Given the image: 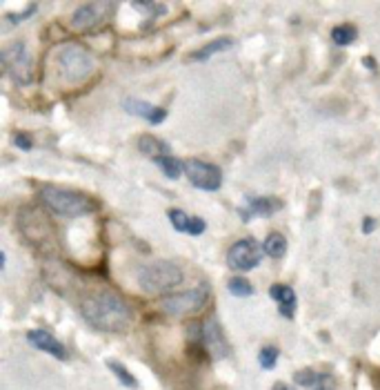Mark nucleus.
Wrapping results in <instances>:
<instances>
[{
  "mask_svg": "<svg viewBox=\"0 0 380 390\" xmlns=\"http://www.w3.org/2000/svg\"><path fill=\"white\" fill-rule=\"evenodd\" d=\"M272 390H296V388H293V386H289V384H285V382H276Z\"/></svg>",
  "mask_w": 380,
  "mask_h": 390,
  "instance_id": "2f4dec72",
  "label": "nucleus"
},
{
  "mask_svg": "<svg viewBox=\"0 0 380 390\" xmlns=\"http://www.w3.org/2000/svg\"><path fill=\"white\" fill-rule=\"evenodd\" d=\"M362 65L367 67V69H374V72H376V67H378L376 59H372V56H365V59H362Z\"/></svg>",
  "mask_w": 380,
  "mask_h": 390,
  "instance_id": "7c9ffc66",
  "label": "nucleus"
},
{
  "mask_svg": "<svg viewBox=\"0 0 380 390\" xmlns=\"http://www.w3.org/2000/svg\"><path fill=\"white\" fill-rule=\"evenodd\" d=\"M232 47H234V38H229V36H220V38H216V40H211V43H207L205 47L191 51V54H189V61H198V63H203V61H209L214 54L227 51V49H232Z\"/></svg>",
  "mask_w": 380,
  "mask_h": 390,
  "instance_id": "2eb2a0df",
  "label": "nucleus"
},
{
  "mask_svg": "<svg viewBox=\"0 0 380 390\" xmlns=\"http://www.w3.org/2000/svg\"><path fill=\"white\" fill-rule=\"evenodd\" d=\"M185 176L196 190L203 192H218L222 185V172L214 163H207L201 159H187L185 161Z\"/></svg>",
  "mask_w": 380,
  "mask_h": 390,
  "instance_id": "423d86ee",
  "label": "nucleus"
},
{
  "mask_svg": "<svg viewBox=\"0 0 380 390\" xmlns=\"http://www.w3.org/2000/svg\"><path fill=\"white\" fill-rule=\"evenodd\" d=\"M136 279H138V286L147 295H165V292H172L182 284L185 272L174 261H153L140 268Z\"/></svg>",
  "mask_w": 380,
  "mask_h": 390,
  "instance_id": "7ed1b4c3",
  "label": "nucleus"
},
{
  "mask_svg": "<svg viewBox=\"0 0 380 390\" xmlns=\"http://www.w3.org/2000/svg\"><path fill=\"white\" fill-rule=\"evenodd\" d=\"M138 150L143 152L145 157H151L153 161H156L158 157H165L169 154V145L165 141H160L158 136L153 134H143L138 138Z\"/></svg>",
  "mask_w": 380,
  "mask_h": 390,
  "instance_id": "dca6fc26",
  "label": "nucleus"
},
{
  "mask_svg": "<svg viewBox=\"0 0 380 390\" xmlns=\"http://www.w3.org/2000/svg\"><path fill=\"white\" fill-rule=\"evenodd\" d=\"M283 210V201L276 199V197H253L249 199L245 205L238 207V214H241V219L245 223H249L251 219H256V217H274L276 212Z\"/></svg>",
  "mask_w": 380,
  "mask_h": 390,
  "instance_id": "9d476101",
  "label": "nucleus"
},
{
  "mask_svg": "<svg viewBox=\"0 0 380 390\" xmlns=\"http://www.w3.org/2000/svg\"><path fill=\"white\" fill-rule=\"evenodd\" d=\"M56 69L65 83H84L96 69L94 56L78 43H67L56 51Z\"/></svg>",
  "mask_w": 380,
  "mask_h": 390,
  "instance_id": "20e7f679",
  "label": "nucleus"
},
{
  "mask_svg": "<svg viewBox=\"0 0 380 390\" xmlns=\"http://www.w3.org/2000/svg\"><path fill=\"white\" fill-rule=\"evenodd\" d=\"M80 315L98 332H127L134 324V310L116 292L101 290L80 303Z\"/></svg>",
  "mask_w": 380,
  "mask_h": 390,
  "instance_id": "f257e3e1",
  "label": "nucleus"
},
{
  "mask_svg": "<svg viewBox=\"0 0 380 390\" xmlns=\"http://www.w3.org/2000/svg\"><path fill=\"white\" fill-rule=\"evenodd\" d=\"M36 11H38V5H36V3H32L30 7H27V9L23 11V13H7L5 20H7V23H11V25H18V23L27 20V18H32Z\"/></svg>",
  "mask_w": 380,
  "mask_h": 390,
  "instance_id": "a878e982",
  "label": "nucleus"
},
{
  "mask_svg": "<svg viewBox=\"0 0 380 390\" xmlns=\"http://www.w3.org/2000/svg\"><path fill=\"white\" fill-rule=\"evenodd\" d=\"M262 255H265V250L258 245V241L253 239V236H247V239L236 241L229 248V252H227V266L232 270H238V272H249V270L260 266Z\"/></svg>",
  "mask_w": 380,
  "mask_h": 390,
  "instance_id": "6e6552de",
  "label": "nucleus"
},
{
  "mask_svg": "<svg viewBox=\"0 0 380 390\" xmlns=\"http://www.w3.org/2000/svg\"><path fill=\"white\" fill-rule=\"evenodd\" d=\"M167 217H169V221H172V226H174L176 232L189 234V230H191V219H194V217H187L182 210H178V207H174V210H169Z\"/></svg>",
  "mask_w": 380,
  "mask_h": 390,
  "instance_id": "4be33fe9",
  "label": "nucleus"
},
{
  "mask_svg": "<svg viewBox=\"0 0 380 390\" xmlns=\"http://www.w3.org/2000/svg\"><path fill=\"white\" fill-rule=\"evenodd\" d=\"M278 357H280V351L276 346H265L262 351L258 353V364H260L262 370H274Z\"/></svg>",
  "mask_w": 380,
  "mask_h": 390,
  "instance_id": "b1692460",
  "label": "nucleus"
},
{
  "mask_svg": "<svg viewBox=\"0 0 380 390\" xmlns=\"http://www.w3.org/2000/svg\"><path fill=\"white\" fill-rule=\"evenodd\" d=\"M358 38V30L354 25H338L331 30V40L338 47H347Z\"/></svg>",
  "mask_w": 380,
  "mask_h": 390,
  "instance_id": "aec40b11",
  "label": "nucleus"
},
{
  "mask_svg": "<svg viewBox=\"0 0 380 390\" xmlns=\"http://www.w3.org/2000/svg\"><path fill=\"white\" fill-rule=\"evenodd\" d=\"M13 145H16L18 150H23V152H30L34 147L32 136L25 134V132H16V134H13Z\"/></svg>",
  "mask_w": 380,
  "mask_h": 390,
  "instance_id": "cd10ccee",
  "label": "nucleus"
},
{
  "mask_svg": "<svg viewBox=\"0 0 380 390\" xmlns=\"http://www.w3.org/2000/svg\"><path fill=\"white\" fill-rule=\"evenodd\" d=\"M3 63L5 72L18 83V85H32L34 80V65L30 54H27L23 43H13L3 49Z\"/></svg>",
  "mask_w": 380,
  "mask_h": 390,
  "instance_id": "0eeeda50",
  "label": "nucleus"
},
{
  "mask_svg": "<svg viewBox=\"0 0 380 390\" xmlns=\"http://www.w3.org/2000/svg\"><path fill=\"white\" fill-rule=\"evenodd\" d=\"M27 341H30L36 351H42V353H47V355H51V357H56V359H61V361H65L67 359V351H65V346L53 337V334H49L47 330H40V328H36V330H30L27 332Z\"/></svg>",
  "mask_w": 380,
  "mask_h": 390,
  "instance_id": "f8f14e48",
  "label": "nucleus"
},
{
  "mask_svg": "<svg viewBox=\"0 0 380 390\" xmlns=\"http://www.w3.org/2000/svg\"><path fill=\"white\" fill-rule=\"evenodd\" d=\"M107 16V5L105 3H87L74 11L72 16V25L76 27L78 32L91 30V27L101 25Z\"/></svg>",
  "mask_w": 380,
  "mask_h": 390,
  "instance_id": "9b49d317",
  "label": "nucleus"
},
{
  "mask_svg": "<svg viewBox=\"0 0 380 390\" xmlns=\"http://www.w3.org/2000/svg\"><path fill=\"white\" fill-rule=\"evenodd\" d=\"M227 290L232 292V297H238V299H247V297H253V286L249 284V279L245 276H232L227 281Z\"/></svg>",
  "mask_w": 380,
  "mask_h": 390,
  "instance_id": "412c9836",
  "label": "nucleus"
},
{
  "mask_svg": "<svg viewBox=\"0 0 380 390\" xmlns=\"http://www.w3.org/2000/svg\"><path fill=\"white\" fill-rule=\"evenodd\" d=\"M198 346H203L207 355L211 359H224L229 355V341L224 337V332L220 328V322L216 317H209L203 322L201 326V339H198Z\"/></svg>",
  "mask_w": 380,
  "mask_h": 390,
  "instance_id": "1a4fd4ad",
  "label": "nucleus"
},
{
  "mask_svg": "<svg viewBox=\"0 0 380 390\" xmlns=\"http://www.w3.org/2000/svg\"><path fill=\"white\" fill-rule=\"evenodd\" d=\"M153 163H156V165L160 167V172H163L169 181H178L182 174H185V163L178 161V159H176V157H172V154L158 157Z\"/></svg>",
  "mask_w": 380,
  "mask_h": 390,
  "instance_id": "f3484780",
  "label": "nucleus"
},
{
  "mask_svg": "<svg viewBox=\"0 0 380 390\" xmlns=\"http://www.w3.org/2000/svg\"><path fill=\"white\" fill-rule=\"evenodd\" d=\"M320 379V372L312 370V368H303L298 372H293V384L296 386H303V388H309V390H314V386L318 384Z\"/></svg>",
  "mask_w": 380,
  "mask_h": 390,
  "instance_id": "5701e85b",
  "label": "nucleus"
},
{
  "mask_svg": "<svg viewBox=\"0 0 380 390\" xmlns=\"http://www.w3.org/2000/svg\"><path fill=\"white\" fill-rule=\"evenodd\" d=\"M262 250H265L267 257L283 259L285 252H287V239L280 232H270V234H267L265 243H262Z\"/></svg>",
  "mask_w": 380,
  "mask_h": 390,
  "instance_id": "a211bd4d",
  "label": "nucleus"
},
{
  "mask_svg": "<svg viewBox=\"0 0 380 390\" xmlns=\"http://www.w3.org/2000/svg\"><path fill=\"white\" fill-rule=\"evenodd\" d=\"M270 297L278 303V312L285 319H293L296 317V305H298V299H296V290L287 284H274L270 288Z\"/></svg>",
  "mask_w": 380,
  "mask_h": 390,
  "instance_id": "4468645a",
  "label": "nucleus"
},
{
  "mask_svg": "<svg viewBox=\"0 0 380 390\" xmlns=\"http://www.w3.org/2000/svg\"><path fill=\"white\" fill-rule=\"evenodd\" d=\"M209 301V284H198L196 288L176 292L172 297H165L160 301V308L172 317H185L201 312Z\"/></svg>",
  "mask_w": 380,
  "mask_h": 390,
  "instance_id": "39448f33",
  "label": "nucleus"
},
{
  "mask_svg": "<svg viewBox=\"0 0 380 390\" xmlns=\"http://www.w3.org/2000/svg\"><path fill=\"white\" fill-rule=\"evenodd\" d=\"M336 388H338V382H336L334 374H329V372H320V379L314 386V390H336Z\"/></svg>",
  "mask_w": 380,
  "mask_h": 390,
  "instance_id": "bb28decb",
  "label": "nucleus"
},
{
  "mask_svg": "<svg viewBox=\"0 0 380 390\" xmlns=\"http://www.w3.org/2000/svg\"><path fill=\"white\" fill-rule=\"evenodd\" d=\"M105 366H107L111 372H114V377H116L125 388H132V390H134V388H138V379H136L134 374L120 364V361H116V359H107V361H105Z\"/></svg>",
  "mask_w": 380,
  "mask_h": 390,
  "instance_id": "6ab92c4d",
  "label": "nucleus"
},
{
  "mask_svg": "<svg viewBox=\"0 0 380 390\" xmlns=\"http://www.w3.org/2000/svg\"><path fill=\"white\" fill-rule=\"evenodd\" d=\"M40 203L47 207L49 212L65 217V219H78L98 212V201L94 197L78 190L67 188H42L40 190Z\"/></svg>",
  "mask_w": 380,
  "mask_h": 390,
  "instance_id": "f03ea898",
  "label": "nucleus"
},
{
  "mask_svg": "<svg viewBox=\"0 0 380 390\" xmlns=\"http://www.w3.org/2000/svg\"><path fill=\"white\" fill-rule=\"evenodd\" d=\"M122 107H125V111H129V114L145 118L149 125H160L167 118V109L165 107L151 105V103L140 101V99H125Z\"/></svg>",
  "mask_w": 380,
  "mask_h": 390,
  "instance_id": "ddd939ff",
  "label": "nucleus"
},
{
  "mask_svg": "<svg viewBox=\"0 0 380 390\" xmlns=\"http://www.w3.org/2000/svg\"><path fill=\"white\" fill-rule=\"evenodd\" d=\"M205 230H207V221L201 219V217H194V219H191V230H189V234H191V236H201Z\"/></svg>",
  "mask_w": 380,
  "mask_h": 390,
  "instance_id": "c85d7f7f",
  "label": "nucleus"
},
{
  "mask_svg": "<svg viewBox=\"0 0 380 390\" xmlns=\"http://www.w3.org/2000/svg\"><path fill=\"white\" fill-rule=\"evenodd\" d=\"M374 230H376V219L365 217V219H362V234H372Z\"/></svg>",
  "mask_w": 380,
  "mask_h": 390,
  "instance_id": "c756f323",
  "label": "nucleus"
},
{
  "mask_svg": "<svg viewBox=\"0 0 380 390\" xmlns=\"http://www.w3.org/2000/svg\"><path fill=\"white\" fill-rule=\"evenodd\" d=\"M134 9H138L140 13H147V16H163V13H167V5H160V3H149V0H134L132 3Z\"/></svg>",
  "mask_w": 380,
  "mask_h": 390,
  "instance_id": "393cba45",
  "label": "nucleus"
}]
</instances>
